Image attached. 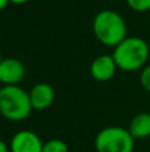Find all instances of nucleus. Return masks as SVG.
Masks as SVG:
<instances>
[{"instance_id":"1","label":"nucleus","mask_w":150,"mask_h":152,"mask_svg":"<svg viewBox=\"0 0 150 152\" xmlns=\"http://www.w3.org/2000/svg\"><path fill=\"white\" fill-rule=\"evenodd\" d=\"M92 31L102 45L114 48L128 37V24L117 11L101 10L93 18Z\"/></svg>"},{"instance_id":"2","label":"nucleus","mask_w":150,"mask_h":152,"mask_svg":"<svg viewBox=\"0 0 150 152\" xmlns=\"http://www.w3.org/2000/svg\"><path fill=\"white\" fill-rule=\"evenodd\" d=\"M113 56L118 69L134 72L142 69L148 64L150 48L146 40L138 36H128L113 48Z\"/></svg>"},{"instance_id":"3","label":"nucleus","mask_w":150,"mask_h":152,"mask_svg":"<svg viewBox=\"0 0 150 152\" xmlns=\"http://www.w3.org/2000/svg\"><path fill=\"white\" fill-rule=\"evenodd\" d=\"M29 92L20 86L0 87V115L9 121H21L32 113Z\"/></svg>"},{"instance_id":"4","label":"nucleus","mask_w":150,"mask_h":152,"mask_svg":"<svg viewBox=\"0 0 150 152\" xmlns=\"http://www.w3.org/2000/svg\"><path fill=\"white\" fill-rule=\"evenodd\" d=\"M94 148L97 152H133L134 137L124 127H105L96 135Z\"/></svg>"},{"instance_id":"5","label":"nucleus","mask_w":150,"mask_h":152,"mask_svg":"<svg viewBox=\"0 0 150 152\" xmlns=\"http://www.w3.org/2000/svg\"><path fill=\"white\" fill-rule=\"evenodd\" d=\"M25 75V64L20 59L4 58L0 63V83L3 86H19Z\"/></svg>"},{"instance_id":"6","label":"nucleus","mask_w":150,"mask_h":152,"mask_svg":"<svg viewBox=\"0 0 150 152\" xmlns=\"http://www.w3.org/2000/svg\"><path fill=\"white\" fill-rule=\"evenodd\" d=\"M44 142L33 131L21 129L17 131L11 139V152H41Z\"/></svg>"},{"instance_id":"7","label":"nucleus","mask_w":150,"mask_h":152,"mask_svg":"<svg viewBox=\"0 0 150 152\" xmlns=\"http://www.w3.org/2000/svg\"><path fill=\"white\" fill-rule=\"evenodd\" d=\"M117 69H118V67H117L113 56L100 55L92 60L89 67V74L93 80L105 83V81H109L114 77V75L117 74Z\"/></svg>"},{"instance_id":"8","label":"nucleus","mask_w":150,"mask_h":152,"mask_svg":"<svg viewBox=\"0 0 150 152\" xmlns=\"http://www.w3.org/2000/svg\"><path fill=\"white\" fill-rule=\"evenodd\" d=\"M55 89L49 83H36L29 91V100L33 111H44L55 102Z\"/></svg>"},{"instance_id":"9","label":"nucleus","mask_w":150,"mask_h":152,"mask_svg":"<svg viewBox=\"0 0 150 152\" xmlns=\"http://www.w3.org/2000/svg\"><path fill=\"white\" fill-rule=\"evenodd\" d=\"M129 132L136 139H146L150 136V113L141 112L132 119L129 124Z\"/></svg>"},{"instance_id":"10","label":"nucleus","mask_w":150,"mask_h":152,"mask_svg":"<svg viewBox=\"0 0 150 152\" xmlns=\"http://www.w3.org/2000/svg\"><path fill=\"white\" fill-rule=\"evenodd\" d=\"M41 152H69V147L61 139H49L44 142Z\"/></svg>"},{"instance_id":"11","label":"nucleus","mask_w":150,"mask_h":152,"mask_svg":"<svg viewBox=\"0 0 150 152\" xmlns=\"http://www.w3.org/2000/svg\"><path fill=\"white\" fill-rule=\"evenodd\" d=\"M126 4L134 12H148V11H150V0H126Z\"/></svg>"},{"instance_id":"12","label":"nucleus","mask_w":150,"mask_h":152,"mask_svg":"<svg viewBox=\"0 0 150 152\" xmlns=\"http://www.w3.org/2000/svg\"><path fill=\"white\" fill-rule=\"evenodd\" d=\"M140 81H141V86L144 87V89L150 92V63L146 64V66L141 69Z\"/></svg>"},{"instance_id":"13","label":"nucleus","mask_w":150,"mask_h":152,"mask_svg":"<svg viewBox=\"0 0 150 152\" xmlns=\"http://www.w3.org/2000/svg\"><path fill=\"white\" fill-rule=\"evenodd\" d=\"M0 152H11L9 151V145L4 142V140L0 139Z\"/></svg>"},{"instance_id":"14","label":"nucleus","mask_w":150,"mask_h":152,"mask_svg":"<svg viewBox=\"0 0 150 152\" xmlns=\"http://www.w3.org/2000/svg\"><path fill=\"white\" fill-rule=\"evenodd\" d=\"M28 1H31V0H9L11 4H15V5H23Z\"/></svg>"},{"instance_id":"15","label":"nucleus","mask_w":150,"mask_h":152,"mask_svg":"<svg viewBox=\"0 0 150 152\" xmlns=\"http://www.w3.org/2000/svg\"><path fill=\"white\" fill-rule=\"evenodd\" d=\"M8 4H11L9 0H0V11L5 10L8 7Z\"/></svg>"},{"instance_id":"16","label":"nucleus","mask_w":150,"mask_h":152,"mask_svg":"<svg viewBox=\"0 0 150 152\" xmlns=\"http://www.w3.org/2000/svg\"><path fill=\"white\" fill-rule=\"evenodd\" d=\"M3 59H4V58H3V55H1V53H0V63H1V61H3Z\"/></svg>"}]
</instances>
